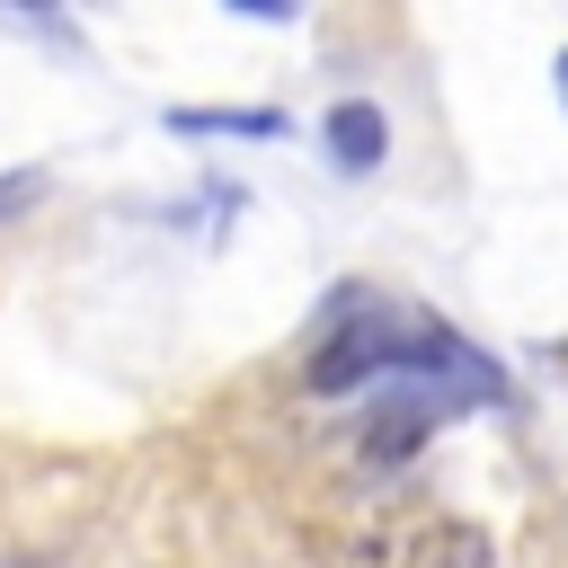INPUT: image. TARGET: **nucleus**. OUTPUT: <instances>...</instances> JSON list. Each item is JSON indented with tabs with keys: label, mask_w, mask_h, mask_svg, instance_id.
<instances>
[{
	"label": "nucleus",
	"mask_w": 568,
	"mask_h": 568,
	"mask_svg": "<svg viewBox=\"0 0 568 568\" xmlns=\"http://www.w3.org/2000/svg\"><path fill=\"white\" fill-rule=\"evenodd\" d=\"M550 71H559V106H568V53H559V62H550Z\"/></svg>",
	"instance_id": "obj_6"
},
{
	"label": "nucleus",
	"mask_w": 568,
	"mask_h": 568,
	"mask_svg": "<svg viewBox=\"0 0 568 568\" xmlns=\"http://www.w3.org/2000/svg\"><path fill=\"white\" fill-rule=\"evenodd\" d=\"M169 133H284V106H169Z\"/></svg>",
	"instance_id": "obj_3"
},
{
	"label": "nucleus",
	"mask_w": 568,
	"mask_h": 568,
	"mask_svg": "<svg viewBox=\"0 0 568 568\" xmlns=\"http://www.w3.org/2000/svg\"><path fill=\"white\" fill-rule=\"evenodd\" d=\"M426 328H435V320H399V311H382V302H355V320L320 337V355H311V390H355V382L399 373V364L417 355Z\"/></svg>",
	"instance_id": "obj_1"
},
{
	"label": "nucleus",
	"mask_w": 568,
	"mask_h": 568,
	"mask_svg": "<svg viewBox=\"0 0 568 568\" xmlns=\"http://www.w3.org/2000/svg\"><path fill=\"white\" fill-rule=\"evenodd\" d=\"M9 9H27V18H44V9H53V0H9Z\"/></svg>",
	"instance_id": "obj_5"
},
{
	"label": "nucleus",
	"mask_w": 568,
	"mask_h": 568,
	"mask_svg": "<svg viewBox=\"0 0 568 568\" xmlns=\"http://www.w3.org/2000/svg\"><path fill=\"white\" fill-rule=\"evenodd\" d=\"M0 568H36V559H0Z\"/></svg>",
	"instance_id": "obj_7"
},
{
	"label": "nucleus",
	"mask_w": 568,
	"mask_h": 568,
	"mask_svg": "<svg viewBox=\"0 0 568 568\" xmlns=\"http://www.w3.org/2000/svg\"><path fill=\"white\" fill-rule=\"evenodd\" d=\"M382 151H390L382 106H373V98H337V106H328V160H337L346 178H364V169H382Z\"/></svg>",
	"instance_id": "obj_2"
},
{
	"label": "nucleus",
	"mask_w": 568,
	"mask_h": 568,
	"mask_svg": "<svg viewBox=\"0 0 568 568\" xmlns=\"http://www.w3.org/2000/svg\"><path fill=\"white\" fill-rule=\"evenodd\" d=\"M231 9H240V18H266V27H284L302 0H231Z\"/></svg>",
	"instance_id": "obj_4"
}]
</instances>
